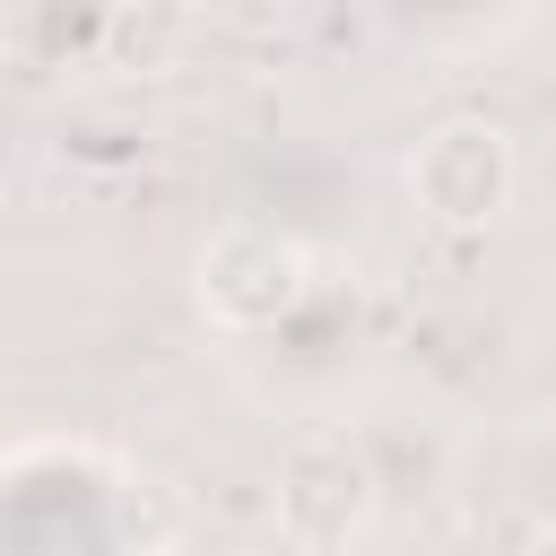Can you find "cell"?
<instances>
[{"label":"cell","mask_w":556,"mask_h":556,"mask_svg":"<svg viewBox=\"0 0 556 556\" xmlns=\"http://www.w3.org/2000/svg\"><path fill=\"white\" fill-rule=\"evenodd\" d=\"M408 191L434 226H486L513 200V139L495 122H443L408 156Z\"/></svg>","instance_id":"cell-1"},{"label":"cell","mask_w":556,"mask_h":556,"mask_svg":"<svg viewBox=\"0 0 556 556\" xmlns=\"http://www.w3.org/2000/svg\"><path fill=\"white\" fill-rule=\"evenodd\" d=\"M304 295V252L269 226H226L208 252H200V304L226 321V330H261L278 321L287 304Z\"/></svg>","instance_id":"cell-2"}]
</instances>
